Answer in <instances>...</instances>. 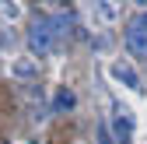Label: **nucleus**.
Wrapping results in <instances>:
<instances>
[{"label": "nucleus", "instance_id": "nucleus-2", "mask_svg": "<svg viewBox=\"0 0 147 144\" xmlns=\"http://www.w3.org/2000/svg\"><path fill=\"white\" fill-rule=\"evenodd\" d=\"M123 39H126V49H130L133 56H147V25L144 21H130Z\"/></svg>", "mask_w": 147, "mask_h": 144}, {"label": "nucleus", "instance_id": "nucleus-8", "mask_svg": "<svg viewBox=\"0 0 147 144\" xmlns=\"http://www.w3.org/2000/svg\"><path fill=\"white\" fill-rule=\"evenodd\" d=\"M95 14L102 18V21H112V18H116V7H109V4H95Z\"/></svg>", "mask_w": 147, "mask_h": 144}, {"label": "nucleus", "instance_id": "nucleus-9", "mask_svg": "<svg viewBox=\"0 0 147 144\" xmlns=\"http://www.w3.org/2000/svg\"><path fill=\"white\" fill-rule=\"evenodd\" d=\"M98 144H112V137H109V130H105V127L98 130Z\"/></svg>", "mask_w": 147, "mask_h": 144}, {"label": "nucleus", "instance_id": "nucleus-5", "mask_svg": "<svg viewBox=\"0 0 147 144\" xmlns=\"http://www.w3.org/2000/svg\"><path fill=\"white\" fill-rule=\"evenodd\" d=\"M11 74H14V77H21V81H32L35 74H39V63H35L32 56H21V60H14V63H11Z\"/></svg>", "mask_w": 147, "mask_h": 144}, {"label": "nucleus", "instance_id": "nucleus-3", "mask_svg": "<svg viewBox=\"0 0 147 144\" xmlns=\"http://www.w3.org/2000/svg\"><path fill=\"white\" fill-rule=\"evenodd\" d=\"M112 141L116 144H130L133 141V116H130V109H116V116H112Z\"/></svg>", "mask_w": 147, "mask_h": 144}, {"label": "nucleus", "instance_id": "nucleus-4", "mask_svg": "<svg viewBox=\"0 0 147 144\" xmlns=\"http://www.w3.org/2000/svg\"><path fill=\"white\" fill-rule=\"evenodd\" d=\"M109 74H112V77H116L119 84L133 88V92H140V88H144V84H140V74H137V70H133L130 63H126V60H116L112 67H109Z\"/></svg>", "mask_w": 147, "mask_h": 144}, {"label": "nucleus", "instance_id": "nucleus-10", "mask_svg": "<svg viewBox=\"0 0 147 144\" xmlns=\"http://www.w3.org/2000/svg\"><path fill=\"white\" fill-rule=\"evenodd\" d=\"M144 25H147V18H144Z\"/></svg>", "mask_w": 147, "mask_h": 144}, {"label": "nucleus", "instance_id": "nucleus-6", "mask_svg": "<svg viewBox=\"0 0 147 144\" xmlns=\"http://www.w3.org/2000/svg\"><path fill=\"white\" fill-rule=\"evenodd\" d=\"M74 92H67V88H60L56 92V98H53V105H56V113H63V109H74Z\"/></svg>", "mask_w": 147, "mask_h": 144}, {"label": "nucleus", "instance_id": "nucleus-7", "mask_svg": "<svg viewBox=\"0 0 147 144\" xmlns=\"http://www.w3.org/2000/svg\"><path fill=\"white\" fill-rule=\"evenodd\" d=\"M18 14H21V7H18V4H0V18H7V21H14Z\"/></svg>", "mask_w": 147, "mask_h": 144}, {"label": "nucleus", "instance_id": "nucleus-1", "mask_svg": "<svg viewBox=\"0 0 147 144\" xmlns=\"http://www.w3.org/2000/svg\"><path fill=\"white\" fill-rule=\"evenodd\" d=\"M28 46L35 56H46V53H53V46H56V25H53V18H35L32 28H28Z\"/></svg>", "mask_w": 147, "mask_h": 144}]
</instances>
